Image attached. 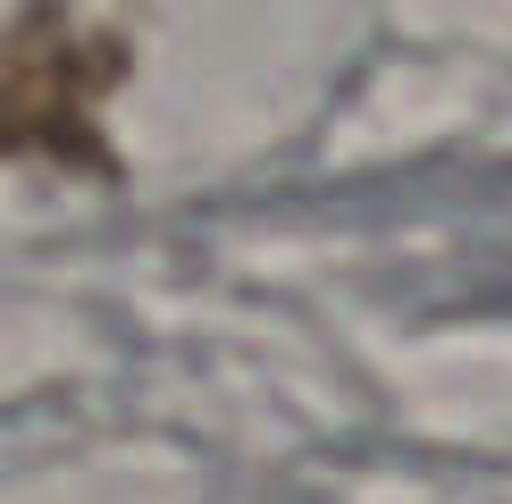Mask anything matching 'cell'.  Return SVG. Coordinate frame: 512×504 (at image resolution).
Returning <instances> with one entry per match:
<instances>
[{"label":"cell","instance_id":"cell-1","mask_svg":"<svg viewBox=\"0 0 512 504\" xmlns=\"http://www.w3.org/2000/svg\"><path fill=\"white\" fill-rule=\"evenodd\" d=\"M118 68V42L84 26H26L0 42V152H84Z\"/></svg>","mask_w":512,"mask_h":504}]
</instances>
